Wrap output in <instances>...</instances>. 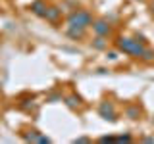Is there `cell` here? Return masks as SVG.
<instances>
[{
    "instance_id": "cell-11",
    "label": "cell",
    "mask_w": 154,
    "mask_h": 144,
    "mask_svg": "<svg viewBox=\"0 0 154 144\" xmlns=\"http://www.w3.org/2000/svg\"><path fill=\"white\" fill-rule=\"evenodd\" d=\"M139 115H141V108H139L137 104L125 108V117H129V119H139Z\"/></svg>"
},
{
    "instance_id": "cell-9",
    "label": "cell",
    "mask_w": 154,
    "mask_h": 144,
    "mask_svg": "<svg viewBox=\"0 0 154 144\" xmlns=\"http://www.w3.org/2000/svg\"><path fill=\"white\" fill-rule=\"evenodd\" d=\"M64 102H66L67 108L73 110V112L83 106V100H81V96H77V94H67V96H64Z\"/></svg>"
},
{
    "instance_id": "cell-10",
    "label": "cell",
    "mask_w": 154,
    "mask_h": 144,
    "mask_svg": "<svg viewBox=\"0 0 154 144\" xmlns=\"http://www.w3.org/2000/svg\"><path fill=\"white\" fill-rule=\"evenodd\" d=\"M91 48H93V50H106V48H108V37L94 35V38L91 40Z\"/></svg>"
},
{
    "instance_id": "cell-5",
    "label": "cell",
    "mask_w": 154,
    "mask_h": 144,
    "mask_svg": "<svg viewBox=\"0 0 154 144\" xmlns=\"http://www.w3.org/2000/svg\"><path fill=\"white\" fill-rule=\"evenodd\" d=\"M62 6H58V4H48V8H46V14H45V17L42 19H46L48 23H58L62 19Z\"/></svg>"
},
{
    "instance_id": "cell-14",
    "label": "cell",
    "mask_w": 154,
    "mask_h": 144,
    "mask_svg": "<svg viewBox=\"0 0 154 144\" xmlns=\"http://www.w3.org/2000/svg\"><path fill=\"white\" fill-rule=\"evenodd\" d=\"M100 144H108V142H116V136H112V134H108V136H100L98 138Z\"/></svg>"
},
{
    "instance_id": "cell-1",
    "label": "cell",
    "mask_w": 154,
    "mask_h": 144,
    "mask_svg": "<svg viewBox=\"0 0 154 144\" xmlns=\"http://www.w3.org/2000/svg\"><path fill=\"white\" fill-rule=\"evenodd\" d=\"M144 38L143 37H119L118 40H116V50L118 52H123V54H127V56H131V58H141L143 56V52H144V48H146V44H144Z\"/></svg>"
},
{
    "instance_id": "cell-8",
    "label": "cell",
    "mask_w": 154,
    "mask_h": 144,
    "mask_svg": "<svg viewBox=\"0 0 154 144\" xmlns=\"http://www.w3.org/2000/svg\"><path fill=\"white\" fill-rule=\"evenodd\" d=\"M23 138H25L27 142H41V144H48V142H50V138L45 136V134L38 133V131H27V133H23Z\"/></svg>"
},
{
    "instance_id": "cell-6",
    "label": "cell",
    "mask_w": 154,
    "mask_h": 144,
    "mask_svg": "<svg viewBox=\"0 0 154 144\" xmlns=\"http://www.w3.org/2000/svg\"><path fill=\"white\" fill-rule=\"evenodd\" d=\"M66 37L71 38V40H83V38L87 37V29L85 27H73V25H67L66 29Z\"/></svg>"
},
{
    "instance_id": "cell-2",
    "label": "cell",
    "mask_w": 154,
    "mask_h": 144,
    "mask_svg": "<svg viewBox=\"0 0 154 144\" xmlns=\"http://www.w3.org/2000/svg\"><path fill=\"white\" fill-rule=\"evenodd\" d=\"M93 14L89 12V10H83V8H79V10H71L69 14H67V17H66V23L67 25H73V27H85V29H89L91 27V23H93Z\"/></svg>"
},
{
    "instance_id": "cell-12",
    "label": "cell",
    "mask_w": 154,
    "mask_h": 144,
    "mask_svg": "<svg viewBox=\"0 0 154 144\" xmlns=\"http://www.w3.org/2000/svg\"><path fill=\"white\" fill-rule=\"evenodd\" d=\"M141 62H144V64H150V62H154V48H144V52H143V56L139 58Z\"/></svg>"
},
{
    "instance_id": "cell-18",
    "label": "cell",
    "mask_w": 154,
    "mask_h": 144,
    "mask_svg": "<svg viewBox=\"0 0 154 144\" xmlns=\"http://www.w3.org/2000/svg\"><path fill=\"white\" fill-rule=\"evenodd\" d=\"M150 16L154 17V0H152V2H150Z\"/></svg>"
},
{
    "instance_id": "cell-20",
    "label": "cell",
    "mask_w": 154,
    "mask_h": 144,
    "mask_svg": "<svg viewBox=\"0 0 154 144\" xmlns=\"http://www.w3.org/2000/svg\"><path fill=\"white\" fill-rule=\"evenodd\" d=\"M139 2H143V0H139Z\"/></svg>"
},
{
    "instance_id": "cell-3",
    "label": "cell",
    "mask_w": 154,
    "mask_h": 144,
    "mask_svg": "<svg viewBox=\"0 0 154 144\" xmlns=\"http://www.w3.org/2000/svg\"><path fill=\"white\" fill-rule=\"evenodd\" d=\"M98 115L104 119V121H118V110H116L114 102H110V100H104V102H100L98 106Z\"/></svg>"
},
{
    "instance_id": "cell-19",
    "label": "cell",
    "mask_w": 154,
    "mask_h": 144,
    "mask_svg": "<svg viewBox=\"0 0 154 144\" xmlns=\"http://www.w3.org/2000/svg\"><path fill=\"white\" fill-rule=\"evenodd\" d=\"M143 142H154V138H150V136H144V138H143Z\"/></svg>"
},
{
    "instance_id": "cell-16",
    "label": "cell",
    "mask_w": 154,
    "mask_h": 144,
    "mask_svg": "<svg viewBox=\"0 0 154 144\" xmlns=\"http://www.w3.org/2000/svg\"><path fill=\"white\" fill-rule=\"evenodd\" d=\"M73 142H75V144H89V142H91V138H87V136H79V138H75Z\"/></svg>"
},
{
    "instance_id": "cell-17",
    "label": "cell",
    "mask_w": 154,
    "mask_h": 144,
    "mask_svg": "<svg viewBox=\"0 0 154 144\" xmlns=\"http://www.w3.org/2000/svg\"><path fill=\"white\" fill-rule=\"evenodd\" d=\"M58 100H62V94H50L46 98V102H58Z\"/></svg>"
},
{
    "instance_id": "cell-15",
    "label": "cell",
    "mask_w": 154,
    "mask_h": 144,
    "mask_svg": "<svg viewBox=\"0 0 154 144\" xmlns=\"http://www.w3.org/2000/svg\"><path fill=\"white\" fill-rule=\"evenodd\" d=\"M106 58H108L110 62H116V60H118V50H110L108 54H106Z\"/></svg>"
},
{
    "instance_id": "cell-7",
    "label": "cell",
    "mask_w": 154,
    "mask_h": 144,
    "mask_svg": "<svg viewBox=\"0 0 154 144\" xmlns=\"http://www.w3.org/2000/svg\"><path fill=\"white\" fill-rule=\"evenodd\" d=\"M46 8H48L46 0H33V2L29 4V12H31L33 16H37V17H45Z\"/></svg>"
},
{
    "instance_id": "cell-4",
    "label": "cell",
    "mask_w": 154,
    "mask_h": 144,
    "mask_svg": "<svg viewBox=\"0 0 154 144\" xmlns=\"http://www.w3.org/2000/svg\"><path fill=\"white\" fill-rule=\"evenodd\" d=\"M91 27H93L94 35H100V37H110V35H112V25H110V21H108V19H104V17L93 19Z\"/></svg>"
},
{
    "instance_id": "cell-13",
    "label": "cell",
    "mask_w": 154,
    "mask_h": 144,
    "mask_svg": "<svg viewBox=\"0 0 154 144\" xmlns=\"http://www.w3.org/2000/svg\"><path fill=\"white\" fill-rule=\"evenodd\" d=\"M116 142H125V144H131V142H133V136H131V134H119V136H116Z\"/></svg>"
}]
</instances>
